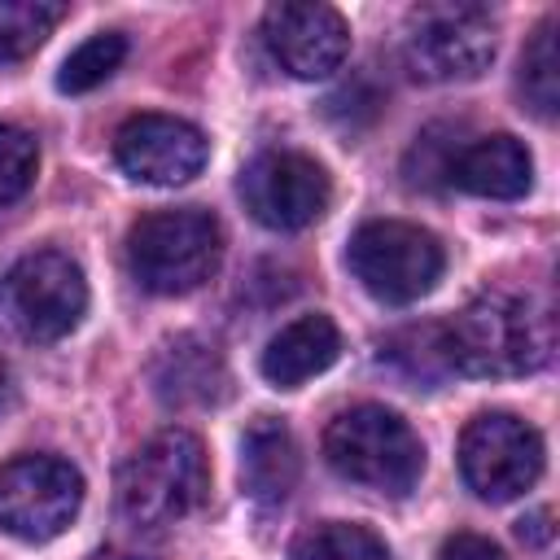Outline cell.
<instances>
[{
	"label": "cell",
	"mask_w": 560,
	"mask_h": 560,
	"mask_svg": "<svg viewBox=\"0 0 560 560\" xmlns=\"http://www.w3.org/2000/svg\"><path fill=\"white\" fill-rule=\"evenodd\" d=\"M455 144H459V131L451 122L429 127L407 153V179L420 184V188H442L446 171H451V158H455Z\"/></svg>",
	"instance_id": "obj_23"
},
{
	"label": "cell",
	"mask_w": 560,
	"mask_h": 560,
	"mask_svg": "<svg viewBox=\"0 0 560 560\" xmlns=\"http://www.w3.org/2000/svg\"><path fill=\"white\" fill-rule=\"evenodd\" d=\"M83 477L61 455H18L0 464V529L18 542H48L70 529Z\"/></svg>",
	"instance_id": "obj_8"
},
{
	"label": "cell",
	"mask_w": 560,
	"mask_h": 560,
	"mask_svg": "<svg viewBox=\"0 0 560 560\" xmlns=\"http://www.w3.org/2000/svg\"><path fill=\"white\" fill-rule=\"evenodd\" d=\"M241 201L262 228L298 232V228L315 223L328 210L332 184H328V171L315 158H306L298 149H267V153L245 162Z\"/></svg>",
	"instance_id": "obj_10"
},
{
	"label": "cell",
	"mask_w": 560,
	"mask_h": 560,
	"mask_svg": "<svg viewBox=\"0 0 560 560\" xmlns=\"http://www.w3.org/2000/svg\"><path fill=\"white\" fill-rule=\"evenodd\" d=\"M302 477V455L284 420L258 416L241 438V486L258 503H280Z\"/></svg>",
	"instance_id": "obj_16"
},
{
	"label": "cell",
	"mask_w": 560,
	"mask_h": 560,
	"mask_svg": "<svg viewBox=\"0 0 560 560\" xmlns=\"http://www.w3.org/2000/svg\"><path fill=\"white\" fill-rule=\"evenodd\" d=\"M521 92H525V101H529V109H534L538 118H551V114H556V105H560L556 18H547V22L534 31V39H529V48H525V57H521Z\"/></svg>",
	"instance_id": "obj_19"
},
{
	"label": "cell",
	"mask_w": 560,
	"mask_h": 560,
	"mask_svg": "<svg viewBox=\"0 0 560 560\" xmlns=\"http://www.w3.org/2000/svg\"><path fill=\"white\" fill-rule=\"evenodd\" d=\"M346 262L354 271V280L389 306H407L424 293H433V284L442 280L446 254L442 241L416 223L402 219H372L363 223L350 245H346Z\"/></svg>",
	"instance_id": "obj_7"
},
{
	"label": "cell",
	"mask_w": 560,
	"mask_h": 560,
	"mask_svg": "<svg viewBox=\"0 0 560 560\" xmlns=\"http://www.w3.org/2000/svg\"><path fill=\"white\" fill-rule=\"evenodd\" d=\"M122 57H127V35L122 31H101V35H92V39H83L66 61H61V70H57V88L61 92H92V88H101L118 66H122Z\"/></svg>",
	"instance_id": "obj_20"
},
{
	"label": "cell",
	"mask_w": 560,
	"mask_h": 560,
	"mask_svg": "<svg viewBox=\"0 0 560 560\" xmlns=\"http://www.w3.org/2000/svg\"><path fill=\"white\" fill-rule=\"evenodd\" d=\"M262 39L293 79H324L350 52V26L332 4H271Z\"/></svg>",
	"instance_id": "obj_12"
},
{
	"label": "cell",
	"mask_w": 560,
	"mask_h": 560,
	"mask_svg": "<svg viewBox=\"0 0 560 560\" xmlns=\"http://www.w3.org/2000/svg\"><path fill=\"white\" fill-rule=\"evenodd\" d=\"M206 136L171 114H136L118 127L114 136V158L118 166L140 179V184H188L201 166H206Z\"/></svg>",
	"instance_id": "obj_11"
},
{
	"label": "cell",
	"mask_w": 560,
	"mask_h": 560,
	"mask_svg": "<svg viewBox=\"0 0 560 560\" xmlns=\"http://www.w3.org/2000/svg\"><path fill=\"white\" fill-rule=\"evenodd\" d=\"M66 13L70 9L52 0H0V61L31 57Z\"/></svg>",
	"instance_id": "obj_18"
},
{
	"label": "cell",
	"mask_w": 560,
	"mask_h": 560,
	"mask_svg": "<svg viewBox=\"0 0 560 560\" xmlns=\"http://www.w3.org/2000/svg\"><path fill=\"white\" fill-rule=\"evenodd\" d=\"M35 171H39V144H35V136L22 131V127L0 122V210L13 206L35 184Z\"/></svg>",
	"instance_id": "obj_22"
},
{
	"label": "cell",
	"mask_w": 560,
	"mask_h": 560,
	"mask_svg": "<svg viewBox=\"0 0 560 560\" xmlns=\"http://www.w3.org/2000/svg\"><path fill=\"white\" fill-rule=\"evenodd\" d=\"M446 184L464 188L472 197L516 201L534 184V162H529V149L516 136L494 131V136H477V140H459L455 144Z\"/></svg>",
	"instance_id": "obj_14"
},
{
	"label": "cell",
	"mask_w": 560,
	"mask_h": 560,
	"mask_svg": "<svg viewBox=\"0 0 560 560\" xmlns=\"http://www.w3.org/2000/svg\"><path fill=\"white\" fill-rule=\"evenodd\" d=\"M341 354V332L328 315H298L293 324H284L267 350H262V376L276 389H298L311 376L328 372Z\"/></svg>",
	"instance_id": "obj_15"
},
{
	"label": "cell",
	"mask_w": 560,
	"mask_h": 560,
	"mask_svg": "<svg viewBox=\"0 0 560 560\" xmlns=\"http://www.w3.org/2000/svg\"><path fill=\"white\" fill-rule=\"evenodd\" d=\"M324 459L337 477L394 499L411 494L424 472V446L416 429L381 402H359L332 416L324 429Z\"/></svg>",
	"instance_id": "obj_3"
},
{
	"label": "cell",
	"mask_w": 560,
	"mask_h": 560,
	"mask_svg": "<svg viewBox=\"0 0 560 560\" xmlns=\"http://www.w3.org/2000/svg\"><path fill=\"white\" fill-rule=\"evenodd\" d=\"M451 372L525 376L551 359V315L529 293L490 289L442 324Z\"/></svg>",
	"instance_id": "obj_1"
},
{
	"label": "cell",
	"mask_w": 560,
	"mask_h": 560,
	"mask_svg": "<svg viewBox=\"0 0 560 560\" xmlns=\"http://www.w3.org/2000/svg\"><path fill=\"white\" fill-rule=\"evenodd\" d=\"M149 381L166 407H219L232 394L223 354L201 337L166 341L149 363Z\"/></svg>",
	"instance_id": "obj_13"
},
{
	"label": "cell",
	"mask_w": 560,
	"mask_h": 560,
	"mask_svg": "<svg viewBox=\"0 0 560 560\" xmlns=\"http://www.w3.org/2000/svg\"><path fill=\"white\" fill-rule=\"evenodd\" d=\"M88 311V280L61 249H35L0 276V328L18 341H61Z\"/></svg>",
	"instance_id": "obj_5"
},
{
	"label": "cell",
	"mask_w": 560,
	"mask_h": 560,
	"mask_svg": "<svg viewBox=\"0 0 560 560\" xmlns=\"http://www.w3.org/2000/svg\"><path fill=\"white\" fill-rule=\"evenodd\" d=\"M402 61L424 83H468L494 61V18L481 4H416L402 22Z\"/></svg>",
	"instance_id": "obj_6"
},
{
	"label": "cell",
	"mask_w": 560,
	"mask_h": 560,
	"mask_svg": "<svg viewBox=\"0 0 560 560\" xmlns=\"http://www.w3.org/2000/svg\"><path fill=\"white\" fill-rule=\"evenodd\" d=\"M210 490L206 446L188 429L153 433L118 472V508L136 529H166L201 508Z\"/></svg>",
	"instance_id": "obj_2"
},
{
	"label": "cell",
	"mask_w": 560,
	"mask_h": 560,
	"mask_svg": "<svg viewBox=\"0 0 560 560\" xmlns=\"http://www.w3.org/2000/svg\"><path fill=\"white\" fill-rule=\"evenodd\" d=\"M459 472L477 499L508 503L542 472V433L512 411H481L459 433Z\"/></svg>",
	"instance_id": "obj_9"
},
{
	"label": "cell",
	"mask_w": 560,
	"mask_h": 560,
	"mask_svg": "<svg viewBox=\"0 0 560 560\" xmlns=\"http://www.w3.org/2000/svg\"><path fill=\"white\" fill-rule=\"evenodd\" d=\"M381 359H389L407 381H442L451 372L446 350H442V324H420V328H402L385 341Z\"/></svg>",
	"instance_id": "obj_21"
},
{
	"label": "cell",
	"mask_w": 560,
	"mask_h": 560,
	"mask_svg": "<svg viewBox=\"0 0 560 560\" xmlns=\"http://www.w3.org/2000/svg\"><path fill=\"white\" fill-rule=\"evenodd\" d=\"M289 560H394L381 534L354 521H319L302 529L289 547Z\"/></svg>",
	"instance_id": "obj_17"
},
{
	"label": "cell",
	"mask_w": 560,
	"mask_h": 560,
	"mask_svg": "<svg viewBox=\"0 0 560 560\" xmlns=\"http://www.w3.org/2000/svg\"><path fill=\"white\" fill-rule=\"evenodd\" d=\"M223 258V228L210 210H153L127 232V267L140 289L179 298L201 289Z\"/></svg>",
	"instance_id": "obj_4"
},
{
	"label": "cell",
	"mask_w": 560,
	"mask_h": 560,
	"mask_svg": "<svg viewBox=\"0 0 560 560\" xmlns=\"http://www.w3.org/2000/svg\"><path fill=\"white\" fill-rule=\"evenodd\" d=\"M438 560H508L490 538L481 534H451L438 551Z\"/></svg>",
	"instance_id": "obj_24"
},
{
	"label": "cell",
	"mask_w": 560,
	"mask_h": 560,
	"mask_svg": "<svg viewBox=\"0 0 560 560\" xmlns=\"http://www.w3.org/2000/svg\"><path fill=\"white\" fill-rule=\"evenodd\" d=\"M551 516L547 512H534L529 521H521V538H529V542H547L551 538V525H547Z\"/></svg>",
	"instance_id": "obj_25"
}]
</instances>
